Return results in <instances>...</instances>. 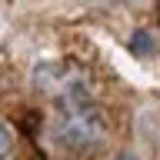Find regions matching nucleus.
Returning a JSON list of instances; mask_svg holds the SVG:
<instances>
[{"label": "nucleus", "mask_w": 160, "mask_h": 160, "mask_svg": "<svg viewBox=\"0 0 160 160\" xmlns=\"http://www.w3.org/2000/svg\"><path fill=\"white\" fill-rule=\"evenodd\" d=\"M7 150H10V130L0 123V160L7 157Z\"/></svg>", "instance_id": "obj_1"}, {"label": "nucleus", "mask_w": 160, "mask_h": 160, "mask_svg": "<svg viewBox=\"0 0 160 160\" xmlns=\"http://www.w3.org/2000/svg\"><path fill=\"white\" fill-rule=\"evenodd\" d=\"M117 160H137V157H117Z\"/></svg>", "instance_id": "obj_2"}]
</instances>
